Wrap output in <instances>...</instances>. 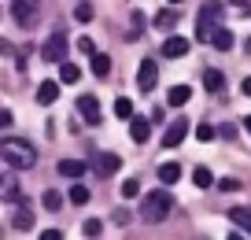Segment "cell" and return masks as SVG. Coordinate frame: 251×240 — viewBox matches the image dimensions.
<instances>
[{"label": "cell", "mask_w": 251, "mask_h": 240, "mask_svg": "<svg viewBox=\"0 0 251 240\" xmlns=\"http://www.w3.org/2000/svg\"><path fill=\"white\" fill-rule=\"evenodd\" d=\"M93 74H96V78H107V74H111V55H103V52L93 55Z\"/></svg>", "instance_id": "20"}, {"label": "cell", "mask_w": 251, "mask_h": 240, "mask_svg": "<svg viewBox=\"0 0 251 240\" xmlns=\"http://www.w3.org/2000/svg\"><path fill=\"white\" fill-rule=\"evenodd\" d=\"M218 26H222V0H203V4H200L196 37H200V41H211Z\"/></svg>", "instance_id": "3"}, {"label": "cell", "mask_w": 251, "mask_h": 240, "mask_svg": "<svg viewBox=\"0 0 251 240\" xmlns=\"http://www.w3.org/2000/svg\"><path fill=\"white\" fill-rule=\"evenodd\" d=\"M248 52H251V41H248Z\"/></svg>", "instance_id": "41"}, {"label": "cell", "mask_w": 251, "mask_h": 240, "mask_svg": "<svg viewBox=\"0 0 251 240\" xmlns=\"http://www.w3.org/2000/svg\"><path fill=\"white\" fill-rule=\"evenodd\" d=\"M192 181H196V188H211L214 185V174L207 170V166H196V170H192Z\"/></svg>", "instance_id": "23"}, {"label": "cell", "mask_w": 251, "mask_h": 240, "mask_svg": "<svg viewBox=\"0 0 251 240\" xmlns=\"http://www.w3.org/2000/svg\"><path fill=\"white\" fill-rule=\"evenodd\" d=\"M59 78H63V81H78L81 70L74 67V63H59Z\"/></svg>", "instance_id": "26"}, {"label": "cell", "mask_w": 251, "mask_h": 240, "mask_svg": "<svg viewBox=\"0 0 251 240\" xmlns=\"http://www.w3.org/2000/svg\"><path fill=\"white\" fill-rule=\"evenodd\" d=\"M41 200H45V211H59V192H45Z\"/></svg>", "instance_id": "31"}, {"label": "cell", "mask_w": 251, "mask_h": 240, "mask_svg": "<svg viewBox=\"0 0 251 240\" xmlns=\"http://www.w3.org/2000/svg\"><path fill=\"white\" fill-rule=\"evenodd\" d=\"M196 137H200V140L207 144V140H214V137H218V130H214L211 122H200V126H196Z\"/></svg>", "instance_id": "28"}, {"label": "cell", "mask_w": 251, "mask_h": 240, "mask_svg": "<svg viewBox=\"0 0 251 240\" xmlns=\"http://www.w3.org/2000/svg\"><path fill=\"white\" fill-rule=\"evenodd\" d=\"M185 137H188V118H181V115H177V122H170V126H166L163 144H166V148H177Z\"/></svg>", "instance_id": "9"}, {"label": "cell", "mask_w": 251, "mask_h": 240, "mask_svg": "<svg viewBox=\"0 0 251 240\" xmlns=\"http://www.w3.org/2000/svg\"><path fill=\"white\" fill-rule=\"evenodd\" d=\"M11 19H15L19 26H37L41 19V0H11Z\"/></svg>", "instance_id": "4"}, {"label": "cell", "mask_w": 251, "mask_h": 240, "mask_svg": "<svg viewBox=\"0 0 251 240\" xmlns=\"http://www.w3.org/2000/svg\"><path fill=\"white\" fill-rule=\"evenodd\" d=\"M137 85H141V93H151V89L159 85V67L151 59L141 63V70H137Z\"/></svg>", "instance_id": "7"}, {"label": "cell", "mask_w": 251, "mask_h": 240, "mask_svg": "<svg viewBox=\"0 0 251 240\" xmlns=\"http://www.w3.org/2000/svg\"><path fill=\"white\" fill-rule=\"evenodd\" d=\"M0 159L11 166V170H30L33 163H37V148L30 144V140H19V137H8L4 144H0Z\"/></svg>", "instance_id": "1"}, {"label": "cell", "mask_w": 251, "mask_h": 240, "mask_svg": "<svg viewBox=\"0 0 251 240\" xmlns=\"http://www.w3.org/2000/svg\"><path fill=\"white\" fill-rule=\"evenodd\" d=\"M141 30H144V15H137V11H133V15H129V26H126V41H137V37H141Z\"/></svg>", "instance_id": "22"}, {"label": "cell", "mask_w": 251, "mask_h": 240, "mask_svg": "<svg viewBox=\"0 0 251 240\" xmlns=\"http://www.w3.org/2000/svg\"><path fill=\"white\" fill-rule=\"evenodd\" d=\"M174 211V196L166 188H155L141 200V218L144 222H166V214Z\"/></svg>", "instance_id": "2"}, {"label": "cell", "mask_w": 251, "mask_h": 240, "mask_svg": "<svg viewBox=\"0 0 251 240\" xmlns=\"http://www.w3.org/2000/svg\"><path fill=\"white\" fill-rule=\"evenodd\" d=\"M188 96H192V89H188V85H174L170 93H166V100H170V107H185Z\"/></svg>", "instance_id": "16"}, {"label": "cell", "mask_w": 251, "mask_h": 240, "mask_svg": "<svg viewBox=\"0 0 251 240\" xmlns=\"http://www.w3.org/2000/svg\"><path fill=\"white\" fill-rule=\"evenodd\" d=\"M211 45L218 48V52H229V48H233V33H229L226 26H218V30H214V37H211Z\"/></svg>", "instance_id": "18"}, {"label": "cell", "mask_w": 251, "mask_h": 240, "mask_svg": "<svg viewBox=\"0 0 251 240\" xmlns=\"http://www.w3.org/2000/svg\"><path fill=\"white\" fill-rule=\"evenodd\" d=\"M115 222H118V225H129V211H126V207H115Z\"/></svg>", "instance_id": "34"}, {"label": "cell", "mask_w": 251, "mask_h": 240, "mask_svg": "<svg viewBox=\"0 0 251 240\" xmlns=\"http://www.w3.org/2000/svg\"><path fill=\"white\" fill-rule=\"evenodd\" d=\"M229 222L251 237V207H229Z\"/></svg>", "instance_id": "14"}, {"label": "cell", "mask_w": 251, "mask_h": 240, "mask_svg": "<svg viewBox=\"0 0 251 240\" xmlns=\"http://www.w3.org/2000/svg\"><path fill=\"white\" fill-rule=\"evenodd\" d=\"M67 200H71V203H89V188H85V185H74Z\"/></svg>", "instance_id": "29"}, {"label": "cell", "mask_w": 251, "mask_h": 240, "mask_svg": "<svg viewBox=\"0 0 251 240\" xmlns=\"http://www.w3.org/2000/svg\"><path fill=\"white\" fill-rule=\"evenodd\" d=\"M74 19H78V23H93V4H78V8H74Z\"/></svg>", "instance_id": "30"}, {"label": "cell", "mask_w": 251, "mask_h": 240, "mask_svg": "<svg viewBox=\"0 0 251 240\" xmlns=\"http://www.w3.org/2000/svg\"><path fill=\"white\" fill-rule=\"evenodd\" d=\"M174 26H177V15H174V8H163L155 15V30H163V33H170Z\"/></svg>", "instance_id": "17"}, {"label": "cell", "mask_w": 251, "mask_h": 240, "mask_svg": "<svg viewBox=\"0 0 251 240\" xmlns=\"http://www.w3.org/2000/svg\"><path fill=\"white\" fill-rule=\"evenodd\" d=\"M240 89H244V96H251V78H244V85H240Z\"/></svg>", "instance_id": "38"}, {"label": "cell", "mask_w": 251, "mask_h": 240, "mask_svg": "<svg viewBox=\"0 0 251 240\" xmlns=\"http://www.w3.org/2000/svg\"><path fill=\"white\" fill-rule=\"evenodd\" d=\"M218 188H222V192H236V188H240V181H236V178H222Z\"/></svg>", "instance_id": "33"}, {"label": "cell", "mask_w": 251, "mask_h": 240, "mask_svg": "<svg viewBox=\"0 0 251 240\" xmlns=\"http://www.w3.org/2000/svg\"><path fill=\"white\" fill-rule=\"evenodd\" d=\"M226 240H248V237H244V229H233V233H229Z\"/></svg>", "instance_id": "36"}, {"label": "cell", "mask_w": 251, "mask_h": 240, "mask_svg": "<svg viewBox=\"0 0 251 240\" xmlns=\"http://www.w3.org/2000/svg\"><path fill=\"white\" fill-rule=\"evenodd\" d=\"M122 196H126V200L141 196V181H137V178H126V181H122Z\"/></svg>", "instance_id": "27"}, {"label": "cell", "mask_w": 251, "mask_h": 240, "mask_svg": "<svg viewBox=\"0 0 251 240\" xmlns=\"http://www.w3.org/2000/svg\"><path fill=\"white\" fill-rule=\"evenodd\" d=\"M11 225H15V229H33V207H30V203H19V207H15Z\"/></svg>", "instance_id": "13"}, {"label": "cell", "mask_w": 251, "mask_h": 240, "mask_svg": "<svg viewBox=\"0 0 251 240\" xmlns=\"http://www.w3.org/2000/svg\"><path fill=\"white\" fill-rule=\"evenodd\" d=\"M55 170H59L63 178L78 181L81 174H85V170H93V166H89V163H81V159H59V166H55Z\"/></svg>", "instance_id": "10"}, {"label": "cell", "mask_w": 251, "mask_h": 240, "mask_svg": "<svg viewBox=\"0 0 251 240\" xmlns=\"http://www.w3.org/2000/svg\"><path fill=\"white\" fill-rule=\"evenodd\" d=\"M115 115L118 118H133V100H129V96H118L115 100Z\"/></svg>", "instance_id": "24"}, {"label": "cell", "mask_w": 251, "mask_h": 240, "mask_svg": "<svg viewBox=\"0 0 251 240\" xmlns=\"http://www.w3.org/2000/svg\"><path fill=\"white\" fill-rule=\"evenodd\" d=\"M166 4H177V8H181V4H185V0H166Z\"/></svg>", "instance_id": "40"}, {"label": "cell", "mask_w": 251, "mask_h": 240, "mask_svg": "<svg viewBox=\"0 0 251 240\" xmlns=\"http://www.w3.org/2000/svg\"><path fill=\"white\" fill-rule=\"evenodd\" d=\"M248 11H251V8H248Z\"/></svg>", "instance_id": "42"}, {"label": "cell", "mask_w": 251, "mask_h": 240, "mask_svg": "<svg viewBox=\"0 0 251 240\" xmlns=\"http://www.w3.org/2000/svg\"><path fill=\"white\" fill-rule=\"evenodd\" d=\"M148 133H151V122H148V118H129V137H133L137 140V144H144V140H148Z\"/></svg>", "instance_id": "15"}, {"label": "cell", "mask_w": 251, "mask_h": 240, "mask_svg": "<svg viewBox=\"0 0 251 240\" xmlns=\"http://www.w3.org/2000/svg\"><path fill=\"white\" fill-rule=\"evenodd\" d=\"M163 55L166 59H181V55H188V37H166V45H163Z\"/></svg>", "instance_id": "11"}, {"label": "cell", "mask_w": 251, "mask_h": 240, "mask_svg": "<svg viewBox=\"0 0 251 240\" xmlns=\"http://www.w3.org/2000/svg\"><path fill=\"white\" fill-rule=\"evenodd\" d=\"M81 233H85L89 240H96L103 233V222H96V218H89V222H81Z\"/></svg>", "instance_id": "25"}, {"label": "cell", "mask_w": 251, "mask_h": 240, "mask_svg": "<svg viewBox=\"0 0 251 240\" xmlns=\"http://www.w3.org/2000/svg\"><path fill=\"white\" fill-rule=\"evenodd\" d=\"M233 8H251V0H229Z\"/></svg>", "instance_id": "37"}, {"label": "cell", "mask_w": 251, "mask_h": 240, "mask_svg": "<svg viewBox=\"0 0 251 240\" xmlns=\"http://www.w3.org/2000/svg\"><path fill=\"white\" fill-rule=\"evenodd\" d=\"M159 181H163V185L181 181V166H177V163H163V166H159Z\"/></svg>", "instance_id": "19"}, {"label": "cell", "mask_w": 251, "mask_h": 240, "mask_svg": "<svg viewBox=\"0 0 251 240\" xmlns=\"http://www.w3.org/2000/svg\"><path fill=\"white\" fill-rule=\"evenodd\" d=\"M59 100V81H41L37 85V104L41 107H48V104Z\"/></svg>", "instance_id": "12"}, {"label": "cell", "mask_w": 251, "mask_h": 240, "mask_svg": "<svg viewBox=\"0 0 251 240\" xmlns=\"http://www.w3.org/2000/svg\"><path fill=\"white\" fill-rule=\"evenodd\" d=\"M37 240H63V229H45Z\"/></svg>", "instance_id": "35"}, {"label": "cell", "mask_w": 251, "mask_h": 240, "mask_svg": "<svg viewBox=\"0 0 251 240\" xmlns=\"http://www.w3.org/2000/svg\"><path fill=\"white\" fill-rule=\"evenodd\" d=\"M203 85L211 89V93H222V85H226V78H222V70H203Z\"/></svg>", "instance_id": "21"}, {"label": "cell", "mask_w": 251, "mask_h": 240, "mask_svg": "<svg viewBox=\"0 0 251 240\" xmlns=\"http://www.w3.org/2000/svg\"><path fill=\"white\" fill-rule=\"evenodd\" d=\"M89 166H93V170L100 174V178H111L115 170H122V159H118L115 152H96V155H93V163H89Z\"/></svg>", "instance_id": "5"}, {"label": "cell", "mask_w": 251, "mask_h": 240, "mask_svg": "<svg viewBox=\"0 0 251 240\" xmlns=\"http://www.w3.org/2000/svg\"><path fill=\"white\" fill-rule=\"evenodd\" d=\"M78 52H85V55H96V45H93V37H78Z\"/></svg>", "instance_id": "32"}, {"label": "cell", "mask_w": 251, "mask_h": 240, "mask_svg": "<svg viewBox=\"0 0 251 240\" xmlns=\"http://www.w3.org/2000/svg\"><path fill=\"white\" fill-rule=\"evenodd\" d=\"M244 130H248V133H251V115H248V118H244Z\"/></svg>", "instance_id": "39"}, {"label": "cell", "mask_w": 251, "mask_h": 240, "mask_svg": "<svg viewBox=\"0 0 251 240\" xmlns=\"http://www.w3.org/2000/svg\"><path fill=\"white\" fill-rule=\"evenodd\" d=\"M78 115L89 126H100V100L96 96H78Z\"/></svg>", "instance_id": "8"}, {"label": "cell", "mask_w": 251, "mask_h": 240, "mask_svg": "<svg viewBox=\"0 0 251 240\" xmlns=\"http://www.w3.org/2000/svg\"><path fill=\"white\" fill-rule=\"evenodd\" d=\"M41 55H45V63H59L63 55H67V37H63V33L55 30L52 37L45 41V48H41Z\"/></svg>", "instance_id": "6"}]
</instances>
